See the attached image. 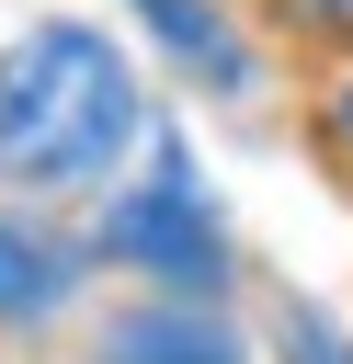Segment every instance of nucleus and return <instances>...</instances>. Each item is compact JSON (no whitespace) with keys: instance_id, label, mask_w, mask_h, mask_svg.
<instances>
[{"instance_id":"1","label":"nucleus","mask_w":353,"mask_h":364,"mask_svg":"<svg viewBox=\"0 0 353 364\" xmlns=\"http://www.w3.org/2000/svg\"><path fill=\"white\" fill-rule=\"evenodd\" d=\"M137 136V80L91 23H34L0 57V171L11 182H91Z\"/></svg>"},{"instance_id":"5","label":"nucleus","mask_w":353,"mask_h":364,"mask_svg":"<svg viewBox=\"0 0 353 364\" xmlns=\"http://www.w3.org/2000/svg\"><path fill=\"white\" fill-rule=\"evenodd\" d=\"M137 11H148V23H159V34L182 46V57H205L216 80H239V46L216 34V11H205V0H137Z\"/></svg>"},{"instance_id":"7","label":"nucleus","mask_w":353,"mask_h":364,"mask_svg":"<svg viewBox=\"0 0 353 364\" xmlns=\"http://www.w3.org/2000/svg\"><path fill=\"white\" fill-rule=\"evenodd\" d=\"M342 125H353V102H342Z\"/></svg>"},{"instance_id":"2","label":"nucleus","mask_w":353,"mask_h":364,"mask_svg":"<svg viewBox=\"0 0 353 364\" xmlns=\"http://www.w3.org/2000/svg\"><path fill=\"white\" fill-rule=\"evenodd\" d=\"M102 262H137V273H171V284H216V216H205V182H194V148L159 136V171L102 216L91 239Z\"/></svg>"},{"instance_id":"6","label":"nucleus","mask_w":353,"mask_h":364,"mask_svg":"<svg viewBox=\"0 0 353 364\" xmlns=\"http://www.w3.org/2000/svg\"><path fill=\"white\" fill-rule=\"evenodd\" d=\"M319 11H353V0H319Z\"/></svg>"},{"instance_id":"4","label":"nucleus","mask_w":353,"mask_h":364,"mask_svg":"<svg viewBox=\"0 0 353 364\" xmlns=\"http://www.w3.org/2000/svg\"><path fill=\"white\" fill-rule=\"evenodd\" d=\"M57 296H68V262H57V250H34V239H11V228H0V318H46V307H57Z\"/></svg>"},{"instance_id":"3","label":"nucleus","mask_w":353,"mask_h":364,"mask_svg":"<svg viewBox=\"0 0 353 364\" xmlns=\"http://www.w3.org/2000/svg\"><path fill=\"white\" fill-rule=\"evenodd\" d=\"M102 364H239V341L194 307H148V318H114L102 330Z\"/></svg>"}]
</instances>
